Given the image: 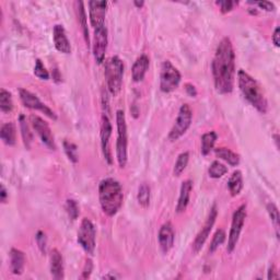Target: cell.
<instances>
[{"label":"cell","mask_w":280,"mask_h":280,"mask_svg":"<svg viewBox=\"0 0 280 280\" xmlns=\"http://www.w3.org/2000/svg\"><path fill=\"white\" fill-rule=\"evenodd\" d=\"M150 197H151V191L150 187L146 183L142 184L138 188V194H137V201L142 208H148L150 205Z\"/></svg>","instance_id":"cell-28"},{"label":"cell","mask_w":280,"mask_h":280,"mask_svg":"<svg viewBox=\"0 0 280 280\" xmlns=\"http://www.w3.org/2000/svg\"><path fill=\"white\" fill-rule=\"evenodd\" d=\"M65 207H66V211H67L68 216H69V218L71 220H77L79 214H80V210H79V205L75 199H67Z\"/></svg>","instance_id":"cell-35"},{"label":"cell","mask_w":280,"mask_h":280,"mask_svg":"<svg viewBox=\"0 0 280 280\" xmlns=\"http://www.w3.org/2000/svg\"><path fill=\"white\" fill-rule=\"evenodd\" d=\"M35 240L37 243V247L41 251L42 254H46V249H47V238L46 234L43 231H38L35 236Z\"/></svg>","instance_id":"cell-37"},{"label":"cell","mask_w":280,"mask_h":280,"mask_svg":"<svg viewBox=\"0 0 280 280\" xmlns=\"http://www.w3.org/2000/svg\"><path fill=\"white\" fill-rule=\"evenodd\" d=\"M0 137L3 141L4 145L7 146H14L16 141V128L15 125L12 122L5 123L0 129Z\"/></svg>","instance_id":"cell-22"},{"label":"cell","mask_w":280,"mask_h":280,"mask_svg":"<svg viewBox=\"0 0 280 280\" xmlns=\"http://www.w3.org/2000/svg\"><path fill=\"white\" fill-rule=\"evenodd\" d=\"M150 59L147 55L142 54L134 62L133 68H131V77L135 82H140L144 80L146 73L149 69Z\"/></svg>","instance_id":"cell-19"},{"label":"cell","mask_w":280,"mask_h":280,"mask_svg":"<svg viewBox=\"0 0 280 280\" xmlns=\"http://www.w3.org/2000/svg\"><path fill=\"white\" fill-rule=\"evenodd\" d=\"M111 136H112L111 121L106 114H103L102 121H101V147H102L103 156H104L106 162L108 164L113 163L112 151H111V146H110Z\"/></svg>","instance_id":"cell-14"},{"label":"cell","mask_w":280,"mask_h":280,"mask_svg":"<svg viewBox=\"0 0 280 280\" xmlns=\"http://www.w3.org/2000/svg\"><path fill=\"white\" fill-rule=\"evenodd\" d=\"M92 271H93V263L90 259H87V261H85V265H84V268H83L81 278L82 279L89 278L91 276V273H92Z\"/></svg>","instance_id":"cell-39"},{"label":"cell","mask_w":280,"mask_h":280,"mask_svg":"<svg viewBox=\"0 0 280 280\" xmlns=\"http://www.w3.org/2000/svg\"><path fill=\"white\" fill-rule=\"evenodd\" d=\"M19 95H20V99L22 104H23L25 107L27 108H31V110H35V111H39L42 112L45 115L48 116L51 119H57V115L55 114V112L49 108L46 104H44V103L39 100L37 96L30 92L28 90L25 89H20L19 90Z\"/></svg>","instance_id":"cell-10"},{"label":"cell","mask_w":280,"mask_h":280,"mask_svg":"<svg viewBox=\"0 0 280 280\" xmlns=\"http://www.w3.org/2000/svg\"><path fill=\"white\" fill-rule=\"evenodd\" d=\"M108 35L107 28L101 26L94 30V38H93V55L94 59L98 64H102L105 59V54L107 50Z\"/></svg>","instance_id":"cell-13"},{"label":"cell","mask_w":280,"mask_h":280,"mask_svg":"<svg viewBox=\"0 0 280 280\" xmlns=\"http://www.w3.org/2000/svg\"><path fill=\"white\" fill-rule=\"evenodd\" d=\"M225 241H226V232H225V230H222V229L217 230V232L215 233L213 240H211V243H210V247H209V252L210 253H215L216 251L219 249L220 245L224 244Z\"/></svg>","instance_id":"cell-32"},{"label":"cell","mask_w":280,"mask_h":280,"mask_svg":"<svg viewBox=\"0 0 280 280\" xmlns=\"http://www.w3.org/2000/svg\"><path fill=\"white\" fill-rule=\"evenodd\" d=\"M107 11V2L106 1H94L89 2V18L90 23L94 28H99L101 26H104L105 15Z\"/></svg>","instance_id":"cell-15"},{"label":"cell","mask_w":280,"mask_h":280,"mask_svg":"<svg viewBox=\"0 0 280 280\" xmlns=\"http://www.w3.org/2000/svg\"><path fill=\"white\" fill-rule=\"evenodd\" d=\"M217 140V134L215 131H208L202 136V149L203 156H208L210 151L214 149Z\"/></svg>","instance_id":"cell-27"},{"label":"cell","mask_w":280,"mask_h":280,"mask_svg":"<svg viewBox=\"0 0 280 280\" xmlns=\"http://www.w3.org/2000/svg\"><path fill=\"white\" fill-rule=\"evenodd\" d=\"M158 240L160 249H161L164 254H168L170 251L172 250L175 240V232L171 222H165V224L160 228Z\"/></svg>","instance_id":"cell-16"},{"label":"cell","mask_w":280,"mask_h":280,"mask_svg":"<svg viewBox=\"0 0 280 280\" xmlns=\"http://www.w3.org/2000/svg\"><path fill=\"white\" fill-rule=\"evenodd\" d=\"M10 271L13 275H22L24 271L25 256L22 251L18 249H11L10 251Z\"/></svg>","instance_id":"cell-20"},{"label":"cell","mask_w":280,"mask_h":280,"mask_svg":"<svg viewBox=\"0 0 280 280\" xmlns=\"http://www.w3.org/2000/svg\"><path fill=\"white\" fill-rule=\"evenodd\" d=\"M181 73L178 68L172 65L170 60L163 61L160 75V89L164 93H170L179 87L181 82Z\"/></svg>","instance_id":"cell-6"},{"label":"cell","mask_w":280,"mask_h":280,"mask_svg":"<svg viewBox=\"0 0 280 280\" xmlns=\"http://www.w3.org/2000/svg\"><path fill=\"white\" fill-rule=\"evenodd\" d=\"M95 237L96 230L92 221L89 220L88 218H84L81 221V225H80L78 230L77 241L80 247L84 250V252L89 255L94 254Z\"/></svg>","instance_id":"cell-7"},{"label":"cell","mask_w":280,"mask_h":280,"mask_svg":"<svg viewBox=\"0 0 280 280\" xmlns=\"http://www.w3.org/2000/svg\"><path fill=\"white\" fill-rule=\"evenodd\" d=\"M238 83L243 96L251 103V105L260 113L266 114L268 111V102L260 83L242 69L238 72Z\"/></svg>","instance_id":"cell-3"},{"label":"cell","mask_w":280,"mask_h":280,"mask_svg":"<svg viewBox=\"0 0 280 280\" xmlns=\"http://www.w3.org/2000/svg\"><path fill=\"white\" fill-rule=\"evenodd\" d=\"M76 5H77V16H78L79 24L81 25L82 33H83V36H84V41H85V43H87V46L89 48L90 37H89V30H88V23H87V14H85L83 2L82 1H77Z\"/></svg>","instance_id":"cell-25"},{"label":"cell","mask_w":280,"mask_h":280,"mask_svg":"<svg viewBox=\"0 0 280 280\" xmlns=\"http://www.w3.org/2000/svg\"><path fill=\"white\" fill-rule=\"evenodd\" d=\"M116 126H117V141H116V157L119 168L124 169L127 164V124L125 113L122 110L116 112Z\"/></svg>","instance_id":"cell-5"},{"label":"cell","mask_w":280,"mask_h":280,"mask_svg":"<svg viewBox=\"0 0 280 280\" xmlns=\"http://www.w3.org/2000/svg\"><path fill=\"white\" fill-rule=\"evenodd\" d=\"M267 211L268 214H270L274 227H275L276 236L279 239V210L277 208V206L274 203L267 204Z\"/></svg>","instance_id":"cell-34"},{"label":"cell","mask_w":280,"mask_h":280,"mask_svg":"<svg viewBox=\"0 0 280 280\" xmlns=\"http://www.w3.org/2000/svg\"><path fill=\"white\" fill-rule=\"evenodd\" d=\"M104 75L108 91L116 96L122 90L124 76V62L118 56H113L106 61Z\"/></svg>","instance_id":"cell-4"},{"label":"cell","mask_w":280,"mask_h":280,"mask_svg":"<svg viewBox=\"0 0 280 280\" xmlns=\"http://www.w3.org/2000/svg\"><path fill=\"white\" fill-rule=\"evenodd\" d=\"M188 161H190V153L187 151L182 152L178 157V160H176L174 165V169H173L174 176H180L183 172H184L188 164Z\"/></svg>","instance_id":"cell-30"},{"label":"cell","mask_w":280,"mask_h":280,"mask_svg":"<svg viewBox=\"0 0 280 280\" xmlns=\"http://www.w3.org/2000/svg\"><path fill=\"white\" fill-rule=\"evenodd\" d=\"M192 190H193V182L191 180H186L182 183L179 201H178V205H176V213L178 214L184 213L186 210L188 204H190Z\"/></svg>","instance_id":"cell-21"},{"label":"cell","mask_w":280,"mask_h":280,"mask_svg":"<svg viewBox=\"0 0 280 280\" xmlns=\"http://www.w3.org/2000/svg\"><path fill=\"white\" fill-rule=\"evenodd\" d=\"M30 123L32 125L33 129L36 131L39 138H41L43 144L49 148L50 150H56V144L54 139V135L51 133L49 125L46 121H44L42 117L38 115H31L30 116Z\"/></svg>","instance_id":"cell-11"},{"label":"cell","mask_w":280,"mask_h":280,"mask_svg":"<svg viewBox=\"0 0 280 280\" xmlns=\"http://www.w3.org/2000/svg\"><path fill=\"white\" fill-rule=\"evenodd\" d=\"M209 176L213 179H220L225 174L228 173V168L224 163H221L219 161H214L210 164V167L208 169Z\"/></svg>","instance_id":"cell-31"},{"label":"cell","mask_w":280,"mask_h":280,"mask_svg":"<svg viewBox=\"0 0 280 280\" xmlns=\"http://www.w3.org/2000/svg\"><path fill=\"white\" fill-rule=\"evenodd\" d=\"M251 3H253V4H257L259 7L263 10H265V11H268V12H272V11H275V4H274L273 2H270V1H260V2H251Z\"/></svg>","instance_id":"cell-40"},{"label":"cell","mask_w":280,"mask_h":280,"mask_svg":"<svg viewBox=\"0 0 280 280\" xmlns=\"http://www.w3.org/2000/svg\"><path fill=\"white\" fill-rule=\"evenodd\" d=\"M211 70L217 92L220 94L231 93L236 79V53L229 37L222 38L217 46Z\"/></svg>","instance_id":"cell-1"},{"label":"cell","mask_w":280,"mask_h":280,"mask_svg":"<svg viewBox=\"0 0 280 280\" xmlns=\"http://www.w3.org/2000/svg\"><path fill=\"white\" fill-rule=\"evenodd\" d=\"M185 91H186V93L191 96V98H196L197 90L195 88V85H193L192 83H186L185 84Z\"/></svg>","instance_id":"cell-41"},{"label":"cell","mask_w":280,"mask_h":280,"mask_svg":"<svg viewBox=\"0 0 280 280\" xmlns=\"http://www.w3.org/2000/svg\"><path fill=\"white\" fill-rule=\"evenodd\" d=\"M50 274L51 277L56 280L64 279L65 268H64V259L58 250L53 249L50 252Z\"/></svg>","instance_id":"cell-18"},{"label":"cell","mask_w":280,"mask_h":280,"mask_svg":"<svg viewBox=\"0 0 280 280\" xmlns=\"http://www.w3.org/2000/svg\"><path fill=\"white\" fill-rule=\"evenodd\" d=\"M228 188L231 196H238L241 191L243 190V175L241 171H234L232 175L230 176L229 181H228Z\"/></svg>","instance_id":"cell-23"},{"label":"cell","mask_w":280,"mask_h":280,"mask_svg":"<svg viewBox=\"0 0 280 280\" xmlns=\"http://www.w3.org/2000/svg\"><path fill=\"white\" fill-rule=\"evenodd\" d=\"M134 4L136 5V7H137V8H139V9H140V8H142V7H144L145 2H144V1H134Z\"/></svg>","instance_id":"cell-45"},{"label":"cell","mask_w":280,"mask_h":280,"mask_svg":"<svg viewBox=\"0 0 280 280\" xmlns=\"http://www.w3.org/2000/svg\"><path fill=\"white\" fill-rule=\"evenodd\" d=\"M217 216H218V208H217V205H213V207L210 208V211L208 214L207 219H206L204 227L202 228V230L199 231V233L197 234V237L195 238L193 242V251L195 253H198L204 247V244L207 241V239L209 237V234L213 230L214 225L217 219Z\"/></svg>","instance_id":"cell-12"},{"label":"cell","mask_w":280,"mask_h":280,"mask_svg":"<svg viewBox=\"0 0 280 280\" xmlns=\"http://www.w3.org/2000/svg\"><path fill=\"white\" fill-rule=\"evenodd\" d=\"M275 273H276V268L273 265L270 268V272H268V279H278L279 275H275Z\"/></svg>","instance_id":"cell-44"},{"label":"cell","mask_w":280,"mask_h":280,"mask_svg":"<svg viewBox=\"0 0 280 280\" xmlns=\"http://www.w3.org/2000/svg\"><path fill=\"white\" fill-rule=\"evenodd\" d=\"M0 110L2 113H10L13 110L12 95L5 89L0 90Z\"/></svg>","instance_id":"cell-29"},{"label":"cell","mask_w":280,"mask_h":280,"mask_svg":"<svg viewBox=\"0 0 280 280\" xmlns=\"http://www.w3.org/2000/svg\"><path fill=\"white\" fill-rule=\"evenodd\" d=\"M245 219H247V205H241L236 211H234L232 217L231 229L229 233V238H228V247H227V251L229 253H232L237 247L240 236H241Z\"/></svg>","instance_id":"cell-9"},{"label":"cell","mask_w":280,"mask_h":280,"mask_svg":"<svg viewBox=\"0 0 280 280\" xmlns=\"http://www.w3.org/2000/svg\"><path fill=\"white\" fill-rule=\"evenodd\" d=\"M193 121V112L188 104H183L179 111V115L176 117V121L171 128L169 133V140L176 141L184 135L188 128L191 127Z\"/></svg>","instance_id":"cell-8"},{"label":"cell","mask_w":280,"mask_h":280,"mask_svg":"<svg viewBox=\"0 0 280 280\" xmlns=\"http://www.w3.org/2000/svg\"><path fill=\"white\" fill-rule=\"evenodd\" d=\"M279 32H280V30H279V27L277 26L276 28H275V31H274V34H273V43L275 44V46L276 47H279L280 46V41H279Z\"/></svg>","instance_id":"cell-43"},{"label":"cell","mask_w":280,"mask_h":280,"mask_svg":"<svg viewBox=\"0 0 280 280\" xmlns=\"http://www.w3.org/2000/svg\"><path fill=\"white\" fill-rule=\"evenodd\" d=\"M238 2L236 1H230V0H225V1H217L216 4L220 8V11L222 13H228L233 9L234 5Z\"/></svg>","instance_id":"cell-38"},{"label":"cell","mask_w":280,"mask_h":280,"mask_svg":"<svg viewBox=\"0 0 280 280\" xmlns=\"http://www.w3.org/2000/svg\"><path fill=\"white\" fill-rule=\"evenodd\" d=\"M7 198H8L7 190H5L4 185L1 184V186H0V201H1L2 204H5L7 203Z\"/></svg>","instance_id":"cell-42"},{"label":"cell","mask_w":280,"mask_h":280,"mask_svg":"<svg viewBox=\"0 0 280 280\" xmlns=\"http://www.w3.org/2000/svg\"><path fill=\"white\" fill-rule=\"evenodd\" d=\"M217 158L224 160L228 164H230L231 167H237L240 164V156L238 153L233 152L232 150L228 149V148H217L215 150Z\"/></svg>","instance_id":"cell-24"},{"label":"cell","mask_w":280,"mask_h":280,"mask_svg":"<svg viewBox=\"0 0 280 280\" xmlns=\"http://www.w3.org/2000/svg\"><path fill=\"white\" fill-rule=\"evenodd\" d=\"M53 38L56 49L62 54L71 53V45L67 37L65 27L61 24H56L53 28Z\"/></svg>","instance_id":"cell-17"},{"label":"cell","mask_w":280,"mask_h":280,"mask_svg":"<svg viewBox=\"0 0 280 280\" xmlns=\"http://www.w3.org/2000/svg\"><path fill=\"white\" fill-rule=\"evenodd\" d=\"M62 146H64V150H65V153L67 154L68 159H69L72 163H77L79 161L78 147L73 144V142L67 141V140L64 141Z\"/></svg>","instance_id":"cell-33"},{"label":"cell","mask_w":280,"mask_h":280,"mask_svg":"<svg viewBox=\"0 0 280 280\" xmlns=\"http://www.w3.org/2000/svg\"><path fill=\"white\" fill-rule=\"evenodd\" d=\"M19 123H20V130H21L22 139H23V144L26 149L30 150L33 141V135L31 133L30 126H28V124L26 123V118L23 114H21L19 116Z\"/></svg>","instance_id":"cell-26"},{"label":"cell","mask_w":280,"mask_h":280,"mask_svg":"<svg viewBox=\"0 0 280 280\" xmlns=\"http://www.w3.org/2000/svg\"><path fill=\"white\" fill-rule=\"evenodd\" d=\"M34 75L41 80H48L49 79V73L46 68L43 65L41 59H36L35 61V67H34Z\"/></svg>","instance_id":"cell-36"},{"label":"cell","mask_w":280,"mask_h":280,"mask_svg":"<svg viewBox=\"0 0 280 280\" xmlns=\"http://www.w3.org/2000/svg\"><path fill=\"white\" fill-rule=\"evenodd\" d=\"M123 190L119 182L112 178L102 180L99 185V201L106 216L114 217L123 205Z\"/></svg>","instance_id":"cell-2"}]
</instances>
